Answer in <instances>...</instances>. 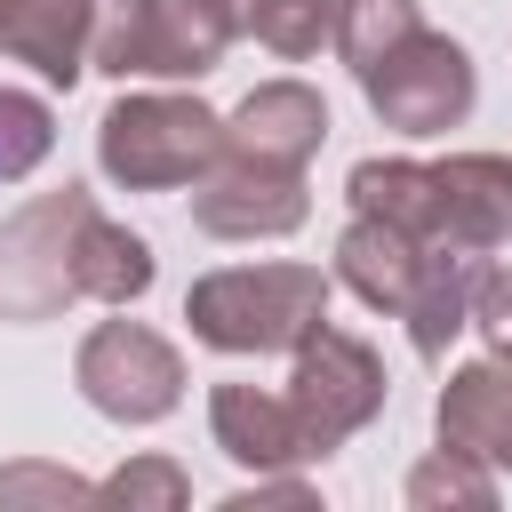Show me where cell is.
I'll use <instances>...</instances> for the list:
<instances>
[{
	"mask_svg": "<svg viewBox=\"0 0 512 512\" xmlns=\"http://www.w3.org/2000/svg\"><path fill=\"white\" fill-rule=\"evenodd\" d=\"M408 504H416V512H432V504H472V512H488V504H496V480H488L480 456L440 448V456H424V464L408 472Z\"/></svg>",
	"mask_w": 512,
	"mask_h": 512,
	"instance_id": "obj_15",
	"label": "cell"
},
{
	"mask_svg": "<svg viewBox=\"0 0 512 512\" xmlns=\"http://www.w3.org/2000/svg\"><path fill=\"white\" fill-rule=\"evenodd\" d=\"M320 136H328V104H320L304 80H272V88H256V96L232 112V128H224L232 152H248V160H280V168H304V160L320 152Z\"/></svg>",
	"mask_w": 512,
	"mask_h": 512,
	"instance_id": "obj_12",
	"label": "cell"
},
{
	"mask_svg": "<svg viewBox=\"0 0 512 512\" xmlns=\"http://www.w3.org/2000/svg\"><path fill=\"white\" fill-rule=\"evenodd\" d=\"M192 216L224 240H256V232H296L304 224V168H280V160H248L224 144L216 176L192 192Z\"/></svg>",
	"mask_w": 512,
	"mask_h": 512,
	"instance_id": "obj_8",
	"label": "cell"
},
{
	"mask_svg": "<svg viewBox=\"0 0 512 512\" xmlns=\"http://www.w3.org/2000/svg\"><path fill=\"white\" fill-rule=\"evenodd\" d=\"M80 288H88L96 304L144 296V288H152V248H144L136 232H120V224L88 216V232H80Z\"/></svg>",
	"mask_w": 512,
	"mask_h": 512,
	"instance_id": "obj_14",
	"label": "cell"
},
{
	"mask_svg": "<svg viewBox=\"0 0 512 512\" xmlns=\"http://www.w3.org/2000/svg\"><path fill=\"white\" fill-rule=\"evenodd\" d=\"M440 448H464V456L512 472V352L472 360L440 384Z\"/></svg>",
	"mask_w": 512,
	"mask_h": 512,
	"instance_id": "obj_9",
	"label": "cell"
},
{
	"mask_svg": "<svg viewBox=\"0 0 512 512\" xmlns=\"http://www.w3.org/2000/svg\"><path fill=\"white\" fill-rule=\"evenodd\" d=\"M88 192L32 200L24 216L0 224V320H56L80 288V232H88Z\"/></svg>",
	"mask_w": 512,
	"mask_h": 512,
	"instance_id": "obj_4",
	"label": "cell"
},
{
	"mask_svg": "<svg viewBox=\"0 0 512 512\" xmlns=\"http://www.w3.org/2000/svg\"><path fill=\"white\" fill-rule=\"evenodd\" d=\"M80 392L88 408H104L112 424H160L184 400V360L168 336L136 328V320H104L80 344Z\"/></svg>",
	"mask_w": 512,
	"mask_h": 512,
	"instance_id": "obj_7",
	"label": "cell"
},
{
	"mask_svg": "<svg viewBox=\"0 0 512 512\" xmlns=\"http://www.w3.org/2000/svg\"><path fill=\"white\" fill-rule=\"evenodd\" d=\"M96 40V0H0V56H24L40 80L72 88Z\"/></svg>",
	"mask_w": 512,
	"mask_h": 512,
	"instance_id": "obj_11",
	"label": "cell"
},
{
	"mask_svg": "<svg viewBox=\"0 0 512 512\" xmlns=\"http://www.w3.org/2000/svg\"><path fill=\"white\" fill-rule=\"evenodd\" d=\"M336 0H256L248 8V32L264 40V48H280V56H312L320 40H336Z\"/></svg>",
	"mask_w": 512,
	"mask_h": 512,
	"instance_id": "obj_16",
	"label": "cell"
},
{
	"mask_svg": "<svg viewBox=\"0 0 512 512\" xmlns=\"http://www.w3.org/2000/svg\"><path fill=\"white\" fill-rule=\"evenodd\" d=\"M208 424H216V448L232 464H256V472H280V464H312V440L288 408V392H256V384H216L208 400Z\"/></svg>",
	"mask_w": 512,
	"mask_h": 512,
	"instance_id": "obj_10",
	"label": "cell"
},
{
	"mask_svg": "<svg viewBox=\"0 0 512 512\" xmlns=\"http://www.w3.org/2000/svg\"><path fill=\"white\" fill-rule=\"evenodd\" d=\"M472 320L488 328V344H496V352H512V272H480Z\"/></svg>",
	"mask_w": 512,
	"mask_h": 512,
	"instance_id": "obj_20",
	"label": "cell"
},
{
	"mask_svg": "<svg viewBox=\"0 0 512 512\" xmlns=\"http://www.w3.org/2000/svg\"><path fill=\"white\" fill-rule=\"evenodd\" d=\"M48 104L40 96H16V88H0V176H24L40 152H48Z\"/></svg>",
	"mask_w": 512,
	"mask_h": 512,
	"instance_id": "obj_17",
	"label": "cell"
},
{
	"mask_svg": "<svg viewBox=\"0 0 512 512\" xmlns=\"http://www.w3.org/2000/svg\"><path fill=\"white\" fill-rule=\"evenodd\" d=\"M352 208L400 224L424 248H496L512 240V160L496 152H464L440 168L416 160H360L352 168Z\"/></svg>",
	"mask_w": 512,
	"mask_h": 512,
	"instance_id": "obj_1",
	"label": "cell"
},
{
	"mask_svg": "<svg viewBox=\"0 0 512 512\" xmlns=\"http://www.w3.org/2000/svg\"><path fill=\"white\" fill-rule=\"evenodd\" d=\"M96 152H104V176H120L128 192H176L224 160V128L192 96H128L104 112Z\"/></svg>",
	"mask_w": 512,
	"mask_h": 512,
	"instance_id": "obj_3",
	"label": "cell"
},
{
	"mask_svg": "<svg viewBox=\"0 0 512 512\" xmlns=\"http://www.w3.org/2000/svg\"><path fill=\"white\" fill-rule=\"evenodd\" d=\"M288 408H296V424H304L312 456L344 448V440L384 408V368H376V352H368L360 336H344V328H328V320H320V328L296 344Z\"/></svg>",
	"mask_w": 512,
	"mask_h": 512,
	"instance_id": "obj_5",
	"label": "cell"
},
{
	"mask_svg": "<svg viewBox=\"0 0 512 512\" xmlns=\"http://www.w3.org/2000/svg\"><path fill=\"white\" fill-rule=\"evenodd\" d=\"M424 240H408L400 224H384V216H360L352 232H344V248H336V272L376 304V312H408V296H416V280H424Z\"/></svg>",
	"mask_w": 512,
	"mask_h": 512,
	"instance_id": "obj_13",
	"label": "cell"
},
{
	"mask_svg": "<svg viewBox=\"0 0 512 512\" xmlns=\"http://www.w3.org/2000/svg\"><path fill=\"white\" fill-rule=\"evenodd\" d=\"M184 320L216 352H296L328 320V280L312 264H232L184 296Z\"/></svg>",
	"mask_w": 512,
	"mask_h": 512,
	"instance_id": "obj_2",
	"label": "cell"
},
{
	"mask_svg": "<svg viewBox=\"0 0 512 512\" xmlns=\"http://www.w3.org/2000/svg\"><path fill=\"white\" fill-rule=\"evenodd\" d=\"M0 504H96V488L56 464H16V472H0Z\"/></svg>",
	"mask_w": 512,
	"mask_h": 512,
	"instance_id": "obj_19",
	"label": "cell"
},
{
	"mask_svg": "<svg viewBox=\"0 0 512 512\" xmlns=\"http://www.w3.org/2000/svg\"><path fill=\"white\" fill-rule=\"evenodd\" d=\"M96 504H160V512H176L184 504V472L176 464H160V456H144V464H128V472H112L104 488H96Z\"/></svg>",
	"mask_w": 512,
	"mask_h": 512,
	"instance_id": "obj_18",
	"label": "cell"
},
{
	"mask_svg": "<svg viewBox=\"0 0 512 512\" xmlns=\"http://www.w3.org/2000/svg\"><path fill=\"white\" fill-rule=\"evenodd\" d=\"M360 88H368V104L392 120V128H408V136H432V128H456L464 112H472V56L456 48V40H440V32H408V40H392L376 64H360Z\"/></svg>",
	"mask_w": 512,
	"mask_h": 512,
	"instance_id": "obj_6",
	"label": "cell"
}]
</instances>
